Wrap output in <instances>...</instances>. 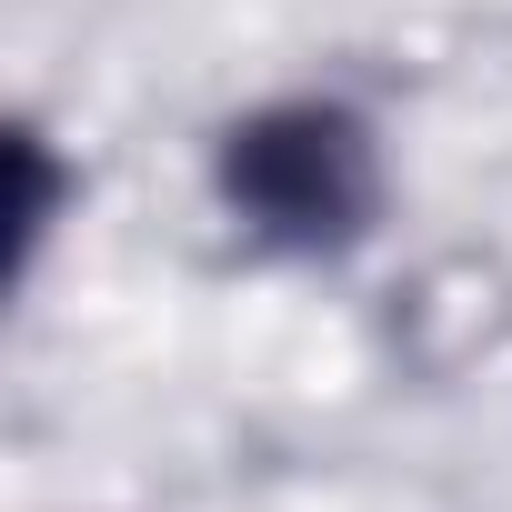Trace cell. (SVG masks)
Segmentation results:
<instances>
[{
  "label": "cell",
  "mask_w": 512,
  "mask_h": 512,
  "mask_svg": "<svg viewBox=\"0 0 512 512\" xmlns=\"http://www.w3.org/2000/svg\"><path fill=\"white\" fill-rule=\"evenodd\" d=\"M211 201L262 262H342L382 221V131L342 91H282L221 121Z\"/></svg>",
  "instance_id": "1"
}]
</instances>
